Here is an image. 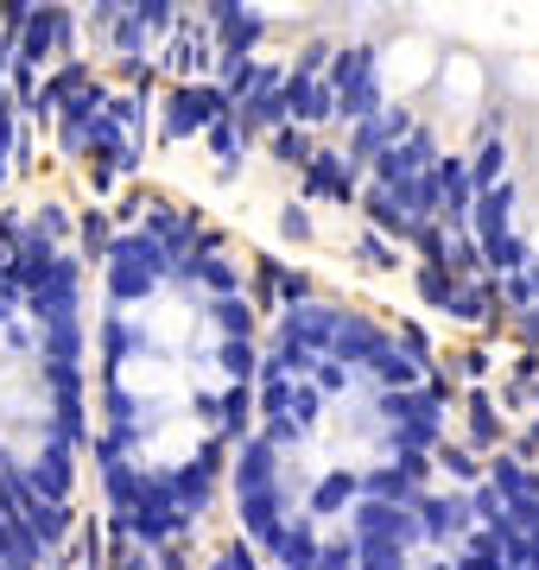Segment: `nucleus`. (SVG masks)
<instances>
[{"label":"nucleus","mask_w":539,"mask_h":570,"mask_svg":"<svg viewBox=\"0 0 539 570\" xmlns=\"http://www.w3.org/2000/svg\"><path fill=\"white\" fill-rule=\"evenodd\" d=\"M26 317H32V324H45V317H63V311H84V266L77 261H51L45 266V279L39 285H26Z\"/></svg>","instance_id":"nucleus-1"},{"label":"nucleus","mask_w":539,"mask_h":570,"mask_svg":"<svg viewBox=\"0 0 539 570\" xmlns=\"http://www.w3.org/2000/svg\"><path fill=\"white\" fill-rule=\"evenodd\" d=\"M216 469H223V444H204V456H190L185 469H166L171 508L185 513V520H204V513H209V494H216Z\"/></svg>","instance_id":"nucleus-2"},{"label":"nucleus","mask_w":539,"mask_h":570,"mask_svg":"<svg viewBox=\"0 0 539 570\" xmlns=\"http://www.w3.org/2000/svg\"><path fill=\"white\" fill-rule=\"evenodd\" d=\"M343 513H350V532H362V539H400L406 551L419 546V513H413V508H400V501H374V494H355Z\"/></svg>","instance_id":"nucleus-3"},{"label":"nucleus","mask_w":539,"mask_h":570,"mask_svg":"<svg viewBox=\"0 0 539 570\" xmlns=\"http://www.w3.org/2000/svg\"><path fill=\"white\" fill-rule=\"evenodd\" d=\"M228 108V89H209V82H185L178 96L166 102V121H159V134L166 140H190V134H204L216 115Z\"/></svg>","instance_id":"nucleus-4"},{"label":"nucleus","mask_w":539,"mask_h":570,"mask_svg":"<svg viewBox=\"0 0 539 570\" xmlns=\"http://www.w3.org/2000/svg\"><path fill=\"white\" fill-rule=\"evenodd\" d=\"M413 513H419V539L425 546H457L470 532V494H419Z\"/></svg>","instance_id":"nucleus-5"},{"label":"nucleus","mask_w":539,"mask_h":570,"mask_svg":"<svg viewBox=\"0 0 539 570\" xmlns=\"http://www.w3.org/2000/svg\"><path fill=\"white\" fill-rule=\"evenodd\" d=\"M235 501H242V532H248L254 551L273 546V532H280V520H286V482H267V489H235Z\"/></svg>","instance_id":"nucleus-6"},{"label":"nucleus","mask_w":539,"mask_h":570,"mask_svg":"<svg viewBox=\"0 0 539 570\" xmlns=\"http://www.w3.org/2000/svg\"><path fill=\"white\" fill-rule=\"evenodd\" d=\"M280 102H286L292 127L331 121V82H317L312 70H292V77H280Z\"/></svg>","instance_id":"nucleus-7"},{"label":"nucleus","mask_w":539,"mask_h":570,"mask_svg":"<svg viewBox=\"0 0 539 570\" xmlns=\"http://www.w3.org/2000/svg\"><path fill=\"white\" fill-rule=\"evenodd\" d=\"M406 115L400 108H369V115H355V134H350V165H369L374 153H388V146L406 134Z\"/></svg>","instance_id":"nucleus-8"},{"label":"nucleus","mask_w":539,"mask_h":570,"mask_svg":"<svg viewBox=\"0 0 539 570\" xmlns=\"http://www.w3.org/2000/svg\"><path fill=\"white\" fill-rule=\"evenodd\" d=\"M331 330H336V311L331 305H317V298H298V305L280 317V343H292V348H331Z\"/></svg>","instance_id":"nucleus-9"},{"label":"nucleus","mask_w":539,"mask_h":570,"mask_svg":"<svg viewBox=\"0 0 539 570\" xmlns=\"http://www.w3.org/2000/svg\"><path fill=\"white\" fill-rule=\"evenodd\" d=\"M20 469H26V482H32L39 494H58V501H70L77 463H70V444H63V438H51V431H45L39 456H32V463H20Z\"/></svg>","instance_id":"nucleus-10"},{"label":"nucleus","mask_w":539,"mask_h":570,"mask_svg":"<svg viewBox=\"0 0 539 570\" xmlns=\"http://www.w3.org/2000/svg\"><path fill=\"white\" fill-rule=\"evenodd\" d=\"M102 279H108V298H115V305H146V298L166 285L153 266L127 261V254H102Z\"/></svg>","instance_id":"nucleus-11"},{"label":"nucleus","mask_w":539,"mask_h":570,"mask_svg":"<svg viewBox=\"0 0 539 570\" xmlns=\"http://www.w3.org/2000/svg\"><path fill=\"white\" fill-rule=\"evenodd\" d=\"M432 178H438V216L444 223H463L470 204H477V178L463 159H432Z\"/></svg>","instance_id":"nucleus-12"},{"label":"nucleus","mask_w":539,"mask_h":570,"mask_svg":"<svg viewBox=\"0 0 539 570\" xmlns=\"http://www.w3.org/2000/svg\"><path fill=\"white\" fill-rule=\"evenodd\" d=\"M305 197H336V204H355V171L343 153H312L305 159Z\"/></svg>","instance_id":"nucleus-13"},{"label":"nucleus","mask_w":539,"mask_h":570,"mask_svg":"<svg viewBox=\"0 0 539 570\" xmlns=\"http://www.w3.org/2000/svg\"><path fill=\"white\" fill-rule=\"evenodd\" d=\"M432 159H438V140L425 127H406L388 153H374V171L381 178H406V171H419V165H432Z\"/></svg>","instance_id":"nucleus-14"},{"label":"nucleus","mask_w":539,"mask_h":570,"mask_svg":"<svg viewBox=\"0 0 539 570\" xmlns=\"http://www.w3.org/2000/svg\"><path fill=\"white\" fill-rule=\"evenodd\" d=\"M267 558L273 564H292V570H312L317 564V527L298 513V520H280V532H273V546H267Z\"/></svg>","instance_id":"nucleus-15"},{"label":"nucleus","mask_w":539,"mask_h":570,"mask_svg":"<svg viewBox=\"0 0 539 570\" xmlns=\"http://www.w3.org/2000/svg\"><path fill=\"white\" fill-rule=\"evenodd\" d=\"M96 463H102L108 508H115V520H121V513L134 508V494H140V469L146 463H127V450H108V444H96Z\"/></svg>","instance_id":"nucleus-16"},{"label":"nucleus","mask_w":539,"mask_h":570,"mask_svg":"<svg viewBox=\"0 0 539 570\" xmlns=\"http://www.w3.org/2000/svg\"><path fill=\"white\" fill-rule=\"evenodd\" d=\"M267 482H280V450L261 431H248L235 450V489H267Z\"/></svg>","instance_id":"nucleus-17"},{"label":"nucleus","mask_w":539,"mask_h":570,"mask_svg":"<svg viewBox=\"0 0 539 570\" xmlns=\"http://www.w3.org/2000/svg\"><path fill=\"white\" fill-rule=\"evenodd\" d=\"M20 520H26L32 532H39V539H45L51 551H58V546H63V532H70V501H58V494H39V489H26Z\"/></svg>","instance_id":"nucleus-18"},{"label":"nucleus","mask_w":539,"mask_h":570,"mask_svg":"<svg viewBox=\"0 0 539 570\" xmlns=\"http://www.w3.org/2000/svg\"><path fill=\"white\" fill-rule=\"evenodd\" d=\"M140 209H146V228H153V235L166 242V254H171V261L197 247V216H185V209L159 204V197H153V204H140Z\"/></svg>","instance_id":"nucleus-19"},{"label":"nucleus","mask_w":539,"mask_h":570,"mask_svg":"<svg viewBox=\"0 0 539 570\" xmlns=\"http://www.w3.org/2000/svg\"><path fill=\"white\" fill-rule=\"evenodd\" d=\"M261 32H267V26L254 20V13H242V7L216 13V58H254Z\"/></svg>","instance_id":"nucleus-20"},{"label":"nucleus","mask_w":539,"mask_h":570,"mask_svg":"<svg viewBox=\"0 0 539 570\" xmlns=\"http://www.w3.org/2000/svg\"><path fill=\"white\" fill-rule=\"evenodd\" d=\"M45 387H51V419H84V367L77 362H45Z\"/></svg>","instance_id":"nucleus-21"},{"label":"nucleus","mask_w":539,"mask_h":570,"mask_svg":"<svg viewBox=\"0 0 539 570\" xmlns=\"http://www.w3.org/2000/svg\"><path fill=\"white\" fill-rule=\"evenodd\" d=\"M39 348H45V362H84V317H77V311L45 317V324H39Z\"/></svg>","instance_id":"nucleus-22"},{"label":"nucleus","mask_w":539,"mask_h":570,"mask_svg":"<svg viewBox=\"0 0 539 570\" xmlns=\"http://www.w3.org/2000/svg\"><path fill=\"white\" fill-rule=\"evenodd\" d=\"M374 343H381V330H374L369 317H355V311L343 317V311H336V330H331V355H336V362H350V367L369 362Z\"/></svg>","instance_id":"nucleus-23"},{"label":"nucleus","mask_w":539,"mask_h":570,"mask_svg":"<svg viewBox=\"0 0 539 570\" xmlns=\"http://www.w3.org/2000/svg\"><path fill=\"white\" fill-rule=\"evenodd\" d=\"M204 134H209V153L223 159V171H235V165H242V153H248V140H254V127L242 121L235 108H223V115H216Z\"/></svg>","instance_id":"nucleus-24"},{"label":"nucleus","mask_w":539,"mask_h":570,"mask_svg":"<svg viewBox=\"0 0 539 570\" xmlns=\"http://www.w3.org/2000/svg\"><path fill=\"white\" fill-rule=\"evenodd\" d=\"M355 489L374 494V501H400V508H413L419 501V475H406L400 463H381V469H369V475H355Z\"/></svg>","instance_id":"nucleus-25"},{"label":"nucleus","mask_w":539,"mask_h":570,"mask_svg":"<svg viewBox=\"0 0 539 570\" xmlns=\"http://www.w3.org/2000/svg\"><path fill=\"white\" fill-rule=\"evenodd\" d=\"M45 551H51V546L26 527L20 513H0V564H39Z\"/></svg>","instance_id":"nucleus-26"},{"label":"nucleus","mask_w":539,"mask_h":570,"mask_svg":"<svg viewBox=\"0 0 539 570\" xmlns=\"http://www.w3.org/2000/svg\"><path fill=\"white\" fill-rule=\"evenodd\" d=\"M355 494H362V489H355L350 469H331V475H317V482H312V513H317V520H331V513L350 508Z\"/></svg>","instance_id":"nucleus-27"},{"label":"nucleus","mask_w":539,"mask_h":570,"mask_svg":"<svg viewBox=\"0 0 539 570\" xmlns=\"http://www.w3.org/2000/svg\"><path fill=\"white\" fill-rule=\"evenodd\" d=\"M185 266H190V285H204V292H235V285H242V273H235L228 254H197V247H190Z\"/></svg>","instance_id":"nucleus-28"},{"label":"nucleus","mask_w":539,"mask_h":570,"mask_svg":"<svg viewBox=\"0 0 539 570\" xmlns=\"http://www.w3.org/2000/svg\"><path fill=\"white\" fill-rule=\"evenodd\" d=\"M209 324L223 330V336H254V305L242 298V285L209 298Z\"/></svg>","instance_id":"nucleus-29"},{"label":"nucleus","mask_w":539,"mask_h":570,"mask_svg":"<svg viewBox=\"0 0 539 570\" xmlns=\"http://www.w3.org/2000/svg\"><path fill=\"white\" fill-rule=\"evenodd\" d=\"M369 216H374V228H388V235H400V242H413V216L400 209L394 184H374L369 190Z\"/></svg>","instance_id":"nucleus-30"},{"label":"nucleus","mask_w":539,"mask_h":570,"mask_svg":"<svg viewBox=\"0 0 539 570\" xmlns=\"http://www.w3.org/2000/svg\"><path fill=\"white\" fill-rule=\"evenodd\" d=\"M209 412L223 419V431H228V438H242V431L254 425V381H228L223 406H209Z\"/></svg>","instance_id":"nucleus-31"},{"label":"nucleus","mask_w":539,"mask_h":570,"mask_svg":"<svg viewBox=\"0 0 539 570\" xmlns=\"http://www.w3.org/2000/svg\"><path fill=\"white\" fill-rule=\"evenodd\" d=\"M489 482H496V489L508 494V508H514V501H527V494H539V475H533L527 463H520V456H496Z\"/></svg>","instance_id":"nucleus-32"},{"label":"nucleus","mask_w":539,"mask_h":570,"mask_svg":"<svg viewBox=\"0 0 539 570\" xmlns=\"http://www.w3.org/2000/svg\"><path fill=\"white\" fill-rule=\"evenodd\" d=\"M477 254L496 266V273H514V266H527V242H520L514 228H501V235H482Z\"/></svg>","instance_id":"nucleus-33"},{"label":"nucleus","mask_w":539,"mask_h":570,"mask_svg":"<svg viewBox=\"0 0 539 570\" xmlns=\"http://www.w3.org/2000/svg\"><path fill=\"white\" fill-rule=\"evenodd\" d=\"M286 419H292V425H298V431H305V438H312V431H317V419H324V393H317L312 381H305V374H298V381H292Z\"/></svg>","instance_id":"nucleus-34"},{"label":"nucleus","mask_w":539,"mask_h":570,"mask_svg":"<svg viewBox=\"0 0 539 570\" xmlns=\"http://www.w3.org/2000/svg\"><path fill=\"white\" fill-rule=\"evenodd\" d=\"M134 348H146L140 330L127 324V317H102V362H108V367H121Z\"/></svg>","instance_id":"nucleus-35"},{"label":"nucleus","mask_w":539,"mask_h":570,"mask_svg":"<svg viewBox=\"0 0 539 570\" xmlns=\"http://www.w3.org/2000/svg\"><path fill=\"white\" fill-rule=\"evenodd\" d=\"M305 381H312V387L324 393V400H336V393H350V362H336L331 348H324V355H312Z\"/></svg>","instance_id":"nucleus-36"},{"label":"nucleus","mask_w":539,"mask_h":570,"mask_svg":"<svg viewBox=\"0 0 539 570\" xmlns=\"http://www.w3.org/2000/svg\"><path fill=\"white\" fill-rule=\"evenodd\" d=\"M102 406H108V419H140L146 431L159 425V419H153V406H140V400H134V393L115 381V367H108V381H102Z\"/></svg>","instance_id":"nucleus-37"},{"label":"nucleus","mask_w":539,"mask_h":570,"mask_svg":"<svg viewBox=\"0 0 539 570\" xmlns=\"http://www.w3.org/2000/svg\"><path fill=\"white\" fill-rule=\"evenodd\" d=\"M216 362H223L228 381H254V336H223V348H216Z\"/></svg>","instance_id":"nucleus-38"},{"label":"nucleus","mask_w":539,"mask_h":570,"mask_svg":"<svg viewBox=\"0 0 539 570\" xmlns=\"http://www.w3.org/2000/svg\"><path fill=\"white\" fill-rule=\"evenodd\" d=\"M355 564L394 570V564H406V546H400V539H362V532H355Z\"/></svg>","instance_id":"nucleus-39"},{"label":"nucleus","mask_w":539,"mask_h":570,"mask_svg":"<svg viewBox=\"0 0 539 570\" xmlns=\"http://www.w3.org/2000/svg\"><path fill=\"white\" fill-rule=\"evenodd\" d=\"M108 26H115V45H121V58L134 63V70H146V39H153V32H146L134 13H121V20H108Z\"/></svg>","instance_id":"nucleus-40"},{"label":"nucleus","mask_w":539,"mask_h":570,"mask_svg":"<svg viewBox=\"0 0 539 570\" xmlns=\"http://www.w3.org/2000/svg\"><path fill=\"white\" fill-rule=\"evenodd\" d=\"M463 165H470V178H477V190H482V184L508 178V146L489 140V146H477V159H463Z\"/></svg>","instance_id":"nucleus-41"},{"label":"nucleus","mask_w":539,"mask_h":570,"mask_svg":"<svg viewBox=\"0 0 539 570\" xmlns=\"http://www.w3.org/2000/svg\"><path fill=\"white\" fill-rule=\"evenodd\" d=\"M84 82H89V70H84V63H63L58 77H51V82H45V89H39V115H45V108H58L63 96H77Z\"/></svg>","instance_id":"nucleus-42"},{"label":"nucleus","mask_w":539,"mask_h":570,"mask_svg":"<svg viewBox=\"0 0 539 570\" xmlns=\"http://www.w3.org/2000/svg\"><path fill=\"white\" fill-rule=\"evenodd\" d=\"M470 520H482V527L508 520V494H501L496 482H477V489H470Z\"/></svg>","instance_id":"nucleus-43"},{"label":"nucleus","mask_w":539,"mask_h":570,"mask_svg":"<svg viewBox=\"0 0 539 570\" xmlns=\"http://www.w3.org/2000/svg\"><path fill=\"white\" fill-rule=\"evenodd\" d=\"M171 7H178V0H121V13H134L146 32H166V26H171Z\"/></svg>","instance_id":"nucleus-44"},{"label":"nucleus","mask_w":539,"mask_h":570,"mask_svg":"<svg viewBox=\"0 0 539 570\" xmlns=\"http://www.w3.org/2000/svg\"><path fill=\"white\" fill-rule=\"evenodd\" d=\"M444 311H457V317H489V285H451V305Z\"/></svg>","instance_id":"nucleus-45"},{"label":"nucleus","mask_w":539,"mask_h":570,"mask_svg":"<svg viewBox=\"0 0 539 570\" xmlns=\"http://www.w3.org/2000/svg\"><path fill=\"white\" fill-rule=\"evenodd\" d=\"M355 564V532H343V539H317V564L312 570H350Z\"/></svg>","instance_id":"nucleus-46"},{"label":"nucleus","mask_w":539,"mask_h":570,"mask_svg":"<svg viewBox=\"0 0 539 570\" xmlns=\"http://www.w3.org/2000/svg\"><path fill=\"white\" fill-rule=\"evenodd\" d=\"M419 292H425V305H451V273H444V266L438 261H425V273H419Z\"/></svg>","instance_id":"nucleus-47"},{"label":"nucleus","mask_w":539,"mask_h":570,"mask_svg":"<svg viewBox=\"0 0 539 570\" xmlns=\"http://www.w3.org/2000/svg\"><path fill=\"white\" fill-rule=\"evenodd\" d=\"M261 438H267V444H273V450H292V444H305V431L292 425L286 412H273L267 425H261Z\"/></svg>","instance_id":"nucleus-48"},{"label":"nucleus","mask_w":539,"mask_h":570,"mask_svg":"<svg viewBox=\"0 0 539 570\" xmlns=\"http://www.w3.org/2000/svg\"><path fill=\"white\" fill-rule=\"evenodd\" d=\"M84 247H89V261H102L108 254V223L102 216H84Z\"/></svg>","instance_id":"nucleus-49"},{"label":"nucleus","mask_w":539,"mask_h":570,"mask_svg":"<svg viewBox=\"0 0 539 570\" xmlns=\"http://www.w3.org/2000/svg\"><path fill=\"white\" fill-rule=\"evenodd\" d=\"M280 159L286 165H305L312 153H305V134H280Z\"/></svg>","instance_id":"nucleus-50"},{"label":"nucleus","mask_w":539,"mask_h":570,"mask_svg":"<svg viewBox=\"0 0 539 570\" xmlns=\"http://www.w3.org/2000/svg\"><path fill=\"white\" fill-rule=\"evenodd\" d=\"M362 254H369L374 266H400V261H394V247L381 242V235H362Z\"/></svg>","instance_id":"nucleus-51"},{"label":"nucleus","mask_w":539,"mask_h":570,"mask_svg":"<svg viewBox=\"0 0 539 570\" xmlns=\"http://www.w3.org/2000/svg\"><path fill=\"white\" fill-rule=\"evenodd\" d=\"M470 412H477V419H470V425H477V438L489 444V438H496V412H489V400H477Z\"/></svg>","instance_id":"nucleus-52"},{"label":"nucleus","mask_w":539,"mask_h":570,"mask_svg":"<svg viewBox=\"0 0 539 570\" xmlns=\"http://www.w3.org/2000/svg\"><path fill=\"white\" fill-rule=\"evenodd\" d=\"M0 336H7V348H20V355H26V348H32V330H26V324H13V317L0 324Z\"/></svg>","instance_id":"nucleus-53"},{"label":"nucleus","mask_w":539,"mask_h":570,"mask_svg":"<svg viewBox=\"0 0 539 570\" xmlns=\"http://www.w3.org/2000/svg\"><path fill=\"white\" fill-rule=\"evenodd\" d=\"M216 564H223V570H248V564H254V546H228Z\"/></svg>","instance_id":"nucleus-54"},{"label":"nucleus","mask_w":539,"mask_h":570,"mask_svg":"<svg viewBox=\"0 0 539 570\" xmlns=\"http://www.w3.org/2000/svg\"><path fill=\"white\" fill-rule=\"evenodd\" d=\"M280 292H286L292 305H298V298H312V285L298 279V273H280Z\"/></svg>","instance_id":"nucleus-55"},{"label":"nucleus","mask_w":539,"mask_h":570,"mask_svg":"<svg viewBox=\"0 0 539 570\" xmlns=\"http://www.w3.org/2000/svg\"><path fill=\"white\" fill-rule=\"evenodd\" d=\"M444 469H451V475H477V463H470V450H444Z\"/></svg>","instance_id":"nucleus-56"},{"label":"nucleus","mask_w":539,"mask_h":570,"mask_svg":"<svg viewBox=\"0 0 539 570\" xmlns=\"http://www.w3.org/2000/svg\"><path fill=\"white\" fill-rule=\"evenodd\" d=\"M324 63H331V51H324V45H312V51H305V58H298V70H312V77H317V70H324Z\"/></svg>","instance_id":"nucleus-57"},{"label":"nucleus","mask_w":539,"mask_h":570,"mask_svg":"<svg viewBox=\"0 0 539 570\" xmlns=\"http://www.w3.org/2000/svg\"><path fill=\"white\" fill-rule=\"evenodd\" d=\"M280 228H286V235H305V228H312V216H305V209H286V223H280Z\"/></svg>","instance_id":"nucleus-58"},{"label":"nucleus","mask_w":539,"mask_h":570,"mask_svg":"<svg viewBox=\"0 0 539 570\" xmlns=\"http://www.w3.org/2000/svg\"><path fill=\"white\" fill-rule=\"evenodd\" d=\"M520 532H527V564L539 570V527H520Z\"/></svg>","instance_id":"nucleus-59"}]
</instances>
